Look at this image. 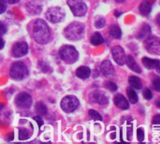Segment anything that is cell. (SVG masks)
Wrapping results in <instances>:
<instances>
[{
	"label": "cell",
	"mask_w": 160,
	"mask_h": 144,
	"mask_svg": "<svg viewBox=\"0 0 160 144\" xmlns=\"http://www.w3.org/2000/svg\"><path fill=\"white\" fill-rule=\"evenodd\" d=\"M31 34L35 41L38 44H46L51 38V32L44 20L37 19L32 23Z\"/></svg>",
	"instance_id": "6da1fadb"
},
{
	"label": "cell",
	"mask_w": 160,
	"mask_h": 144,
	"mask_svg": "<svg viewBox=\"0 0 160 144\" xmlns=\"http://www.w3.org/2000/svg\"><path fill=\"white\" fill-rule=\"evenodd\" d=\"M85 33L84 25L82 22H73L69 23L64 30V36L69 40H80Z\"/></svg>",
	"instance_id": "7a4b0ae2"
},
{
	"label": "cell",
	"mask_w": 160,
	"mask_h": 144,
	"mask_svg": "<svg viewBox=\"0 0 160 144\" xmlns=\"http://www.w3.org/2000/svg\"><path fill=\"white\" fill-rule=\"evenodd\" d=\"M60 57L68 64H74L79 59L78 51L71 45H64L59 51Z\"/></svg>",
	"instance_id": "3957f363"
},
{
	"label": "cell",
	"mask_w": 160,
	"mask_h": 144,
	"mask_svg": "<svg viewBox=\"0 0 160 144\" xmlns=\"http://www.w3.org/2000/svg\"><path fill=\"white\" fill-rule=\"evenodd\" d=\"M9 75L13 80L22 81L28 76V69L24 63L15 62L9 69Z\"/></svg>",
	"instance_id": "277c9868"
},
{
	"label": "cell",
	"mask_w": 160,
	"mask_h": 144,
	"mask_svg": "<svg viewBox=\"0 0 160 144\" xmlns=\"http://www.w3.org/2000/svg\"><path fill=\"white\" fill-rule=\"evenodd\" d=\"M79 105L80 101L75 96H67L61 101V109L67 113L75 112L79 108Z\"/></svg>",
	"instance_id": "5b68a950"
},
{
	"label": "cell",
	"mask_w": 160,
	"mask_h": 144,
	"mask_svg": "<svg viewBox=\"0 0 160 144\" xmlns=\"http://www.w3.org/2000/svg\"><path fill=\"white\" fill-rule=\"evenodd\" d=\"M68 5L77 17H82L87 12V6L82 0H68Z\"/></svg>",
	"instance_id": "8992f818"
},
{
	"label": "cell",
	"mask_w": 160,
	"mask_h": 144,
	"mask_svg": "<svg viewBox=\"0 0 160 144\" xmlns=\"http://www.w3.org/2000/svg\"><path fill=\"white\" fill-rule=\"evenodd\" d=\"M65 11L59 7H52L46 12V18L52 23L60 22L65 18Z\"/></svg>",
	"instance_id": "52a82bcc"
},
{
	"label": "cell",
	"mask_w": 160,
	"mask_h": 144,
	"mask_svg": "<svg viewBox=\"0 0 160 144\" xmlns=\"http://www.w3.org/2000/svg\"><path fill=\"white\" fill-rule=\"evenodd\" d=\"M145 49L153 54L158 55L160 53V41L159 38L155 36L147 37L144 40Z\"/></svg>",
	"instance_id": "ba28073f"
},
{
	"label": "cell",
	"mask_w": 160,
	"mask_h": 144,
	"mask_svg": "<svg viewBox=\"0 0 160 144\" xmlns=\"http://www.w3.org/2000/svg\"><path fill=\"white\" fill-rule=\"evenodd\" d=\"M15 104L19 107V108H22V109H29L32 104H33V99H32V97L23 92V93H21L19 94L16 98H15Z\"/></svg>",
	"instance_id": "9c48e42d"
},
{
	"label": "cell",
	"mask_w": 160,
	"mask_h": 144,
	"mask_svg": "<svg viewBox=\"0 0 160 144\" xmlns=\"http://www.w3.org/2000/svg\"><path fill=\"white\" fill-rule=\"evenodd\" d=\"M27 52H28V45L24 41H19V42L15 43L12 47V50H11L12 55L16 58L22 57Z\"/></svg>",
	"instance_id": "30bf717a"
},
{
	"label": "cell",
	"mask_w": 160,
	"mask_h": 144,
	"mask_svg": "<svg viewBox=\"0 0 160 144\" xmlns=\"http://www.w3.org/2000/svg\"><path fill=\"white\" fill-rule=\"evenodd\" d=\"M112 57L114 59V61L116 62L117 65L119 66H123L124 64H126V53L124 49L121 46H114L112 49Z\"/></svg>",
	"instance_id": "8fae6325"
},
{
	"label": "cell",
	"mask_w": 160,
	"mask_h": 144,
	"mask_svg": "<svg viewBox=\"0 0 160 144\" xmlns=\"http://www.w3.org/2000/svg\"><path fill=\"white\" fill-rule=\"evenodd\" d=\"M91 102L98 103L99 105H107L109 103L108 97L102 91H94L90 94Z\"/></svg>",
	"instance_id": "7c38bea8"
},
{
	"label": "cell",
	"mask_w": 160,
	"mask_h": 144,
	"mask_svg": "<svg viewBox=\"0 0 160 144\" xmlns=\"http://www.w3.org/2000/svg\"><path fill=\"white\" fill-rule=\"evenodd\" d=\"M27 11L32 15H38L42 10V6L38 0H31L26 5Z\"/></svg>",
	"instance_id": "4fadbf2b"
},
{
	"label": "cell",
	"mask_w": 160,
	"mask_h": 144,
	"mask_svg": "<svg viewBox=\"0 0 160 144\" xmlns=\"http://www.w3.org/2000/svg\"><path fill=\"white\" fill-rule=\"evenodd\" d=\"M100 70H101L102 74L106 77H113L115 74L114 68L109 60H105L102 62V64L100 66Z\"/></svg>",
	"instance_id": "5bb4252c"
},
{
	"label": "cell",
	"mask_w": 160,
	"mask_h": 144,
	"mask_svg": "<svg viewBox=\"0 0 160 144\" xmlns=\"http://www.w3.org/2000/svg\"><path fill=\"white\" fill-rule=\"evenodd\" d=\"M114 104L119 108V109H121V110H128V108H129V103H128V99H126V97L123 96V95H121V94H119V95H117L115 97H114Z\"/></svg>",
	"instance_id": "9a60e30c"
},
{
	"label": "cell",
	"mask_w": 160,
	"mask_h": 144,
	"mask_svg": "<svg viewBox=\"0 0 160 144\" xmlns=\"http://www.w3.org/2000/svg\"><path fill=\"white\" fill-rule=\"evenodd\" d=\"M142 64L147 69H155L157 68L158 71H159V60L157 59H150L148 57L142 58Z\"/></svg>",
	"instance_id": "2e32d148"
},
{
	"label": "cell",
	"mask_w": 160,
	"mask_h": 144,
	"mask_svg": "<svg viewBox=\"0 0 160 144\" xmlns=\"http://www.w3.org/2000/svg\"><path fill=\"white\" fill-rule=\"evenodd\" d=\"M91 75V69L88 67L85 66H82L80 67H78V69L76 70V76L82 80H85L88 79Z\"/></svg>",
	"instance_id": "e0dca14e"
},
{
	"label": "cell",
	"mask_w": 160,
	"mask_h": 144,
	"mask_svg": "<svg viewBox=\"0 0 160 144\" xmlns=\"http://www.w3.org/2000/svg\"><path fill=\"white\" fill-rule=\"evenodd\" d=\"M126 63H127L128 67L131 70H133L134 72H137V73H141L142 72L141 67L136 63V61H135V59H134V57L132 55H128V57H126Z\"/></svg>",
	"instance_id": "ac0fdd59"
},
{
	"label": "cell",
	"mask_w": 160,
	"mask_h": 144,
	"mask_svg": "<svg viewBox=\"0 0 160 144\" xmlns=\"http://www.w3.org/2000/svg\"><path fill=\"white\" fill-rule=\"evenodd\" d=\"M152 10V5L149 3L148 0H143L140 5V12L142 15H149Z\"/></svg>",
	"instance_id": "d6986e66"
},
{
	"label": "cell",
	"mask_w": 160,
	"mask_h": 144,
	"mask_svg": "<svg viewBox=\"0 0 160 144\" xmlns=\"http://www.w3.org/2000/svg\"><path fill=\"white\" fill-rule=\"evenodd\" d=\"M150 32H151L150 26H149L148 24H143V25L141 27L140 31L138 32L137 37H138L140 39H145V38L148 37V35L150 34Z\"/></svg>",
	"instance_id": "ffe728a7"
},
{
	"label": "cell",
	"mask_w": 160,
	"mask_h": 144,
	"mask_svg": "<svg viewBox=\"0 0 160 144\" xmlns=\"http://www.w3.org/2000/svg\"><path fill=\"white\" fill-rule=\"evenodd\" d=\"M128 82L134 89L140 90L142 87V82L141 79L136 76H130L128 78Z\"/></svg>",
	"instance_id": "44dd1931"
},
{
	"label": "cell",
	"mask_w": 160,
	"mask_h": 144,
	"mask_svg": "<svg viewBox=\"0 0 160 144\" xmlns=\"http://www.w3.org/2000/svg\"><path fill=\"white\" fill-rule=\"evenodd\" d=\"M109 32H110V35L114 38H120L122 37V31L120 27L116 24H112L110 26Z\"/></svg>",
	"instance_id": "7402d4cb"
},
{
	"label": "cell",
	"mask_w": 160,
	"mask_h": 144,
	"mask_svg": "<svg viewBox=\"0 0 160 144\" xmlns=\"http://www.w3.org/2000/svg\"><path fill=\"white\" fill-rule=\"evenodd\" d=\"M91 44L94 46H98L100 44H102L104 42V38L102 37V35L98 32L95 33L92 37H91Z\"/></svg>",
	"instance_id": "603a6c76"
},
{
	"label": "cell",
	"mask_w": 160,
	"mask_h": 144,
	"mask_svg": "<svg viewBox=\"0 0 160 144\" xmlns=\"http://www.w3.org/2000/svg\"><path fill=\"white\" fill-rule=\"evenodd\" d=\"M127 94H128V99L129 101L132 103V104H135L138 102L139 98H138V95L137 93L133 90V89H130V88H128L127 90Z\"/></svg>",
	"instance_id": "cb8c5ba5"
},
{
	"label": "cell",
	"mask_w": 160,
	"mask_h": 144,
	"mask_svg": "<svg viewBox=\"0 0 160 144\" xmlns=\"http://www.w3.org/2000/svg\"><path fill=\"white\" fill-rule=\"evenodd\" d=\"M36 112L40 115L47 114V107L43 102H38L36 105Z\"/></svg>",
	"instance_id": "d4e9b609"
},
{
	"label": "cell",
	"mask_w": 160,
	"mask_h": 144,
	"mask_svg": "<svg viewBox=\"0 0 160 144\" xmlns=\"http://www.w3.org/2000/svg\"><path fill=\"white\" fill-rule=\"evenodd\" d=\"M105 24H106V21L103 17L98 16L95 19V26L97 28H103Z\"/></svg>",
	"instance_id": "484cf974"
},
{
	"label": "cell",
	"mask_w": 160,
	"mask_h": 144,
	"mask_svg": "<svg viewBox=\"0 0 160 144\" xmlns=\"http://www.w3.org/2000/svg\"><path fill=\"white\" fill-rule=\"evenodd\" d=\"M29 136H30V134L26 129H24V128H20L19 129V139L21 141L27 140L29 138Z\"/></svg>",
	"instance_id": "4316f807"
},
{
	"label": "cell",
	"mask_w": 160,
	"mask_h": 144,
	"mask_svg": "<svg viewBox=\"0 0 160 144\" xmlns=\"http://www.w3.org/2000/svg\"><path fill=\"white\" fill-rule=\"evenodd\" d=\"M89 115L95 121H102V116L95 110H90L89 111Z\"/></svg>",
	"instance_id": "83f0119b"
},
{
	"label": "cell",
	"mask_w": 160,
	"mask_h": 144,
	"mask_svg": "<svg viewBox=\"0 0 160 144\" xmlns=\"http://www.w3.org/2000/svg\"><path fill=\"white\" fill-rule=\"evenodd\" d=\"M38 67H40V69L43 71V72H48L50 71L51 67H49V65L47 63H45L44 61H39L38 62Z\"/></svg>",
	"instance_id": "f1b7e54d"
},
{
	"label": "cell",
	"mask_w": 160,
	"mask_h": 144,
	"mask_svg": "<svg viewBox=\"0 0 160 144\" xmlns=\"http://www.w3.org/2000/svg\"><path fill=\"white\" fill-rule=\"evenodd\" d=\"M106 88L108 89V90H110V91H112V92H115L116 90H117V85H116V83H114V82H106Z\"/></svg>",
	"instance_id": "f546056e"
},
{
	"label": "cell",
	"mask_w": 160,
	"mask_h": 144,
	"mask_svg": "<svg viewBox=\"0 0 160 144\" xmlns=\"http://www.w3.org/2000/svg\"><path fill=\"white\" fill-rule=\"evenodd\" d=\"M142 94H143V97H144L145 99H147V100H150V99H152V97H153V94H152L151 90L148 89V88L144 89Z\"/></svg>",
	"instance_id": "4dcf8cb0"
},
{
	"label": "cell",
	"mask_w": 160,
	"mask_h": 144,
	"mask_svg": "<svg viewBox=\"0 0 160 144\" xmlns=\"http://www.w3.org/2000/svg\"><path fill=\"white\" fill-rule=\"evenodd\" d=\"M137 138L139 142H143L144 140V131L142 128H138L137 130Z\"/></svg>",
	"instance_id": "1f68e13d"
},
{
	"label": "cell",
	"mask_w": 160,
	"mask_h": 144,
	"mask_svg": "<svg viewBox=\"0 0 160 144\" xmlns=\"http://www.w3.org/2000/svg\"><path fill=\"white\" fill-rule=\"evenodd\" d=\"M7 9V3L5 0H0V14L4 13Z\"/></svg>",
	"instance_id": "d6a6232c"
},
{
	"label": "cell",
	"mask_w": 160,
	"mask_h": 144,
	"mask_svg": "<svg viewBox=\"0 0 160 144\" xmlns=\"http://www.w3.org/2000/svg\"><path fill=\"white\" fill-rule=\"evenodd\" d=\"M153 84H154V87H155V89H156L158 92H159L160 91V79L159 78H157V79L154 81Z\"/></svg>",
	"instance_id": "836d02e7"
},
{
	"label": "cell",
	"mask_w": 160,
	"mask_h": 144,
	"mask_svg": "<svg viewBox=\"0 0 160 144\" xmlns=\"http://www.w3.org/2000/svg\"><path fill=\"white\" fill-rule=\"evenodd\" d=\"M7 32V26L5 25L4 22H0V35H4Z\"/></svg>",
	"instance_id": "e575fe53"
},
{
	"label": "cell",
	"mask_w": 160,
	"mask_h": 144,
	"mask_svg": "<svg viewBox=\"0 0 160 144\" xmlns=\"http://www.w3.org/2000/svg\"><path fill=\"white\" fill-rule=\"evenodd\" d=\"M34 120H35V121H37V124L38 125V127H42V126H43V124H44V123H43V120L40 118V116H35V117H34Z\"/></svg>",
	"instance_id": "d590c367"
},
{
	"label": "cell",
	"mask_w": 160,
	"mask_h": 144,
	"mask_svg": "<svg viewBox=\"0 0 160 144\" xmlns=\"http://www.w3.org/2000/svg\"><path fill=\"white\" fill-rule=\"evenodd\" d=\"M159 122H160V115L159 114H158V115H156V116L153 118V124H155V125H159Z\"/></svg>",
	"instance_id": "8d00e7d4"
},
{
	"label": "cell",
	"mask_w": 160,
	"mask_h": 144,
	"mask_svg": "<svg viewBox=\"0 0 160 144\" xmlns=\"http://www.w3.org/2000/svg\"><path fill=\"white\" fill-rule=\"evenodd\" d=\"M5 46V41L3 40V38L0 37V50H2Z\"/></svg>",
	"instance_id": "74e56055"
},
{
	"label": "cell",
	"mask_w": 160,
	"mask_h": 144,
	"mask_svg": "<svg viewBox=\"0 0 160 144\" xmlns=\"http://www.w3.org/2000/svg\"><path fill=\"white\" fill-rule=\"evenodd\" d=\"M9 4H16V3H18L20 0H7Z\"/></svg>",
	"instance_id": "f35d334b"
},
{
	"label": "cell",
	"mask_w": 160,
	"mask_h": 144,
	"mask_svg": "<svg viewBox=\"0 0 160 144\" xmlns=\"http://www.w3.org/2000/svg\"><path fill=\"white\" fill-rule=\"evenodd\" d=\"M121 14H122V13H121V12H118L117 10H115V12H114V15H115L116 17H119Z\"/></svg>",
	"instance_id": "ab89813d"
},
{
	"label": "cell",
	"mask_w": 160,
	"mask_h": 144,
	"mask_svg": "<svg viewBox=\"0 0 160 144\" xmlns=\"http://www.w3.org/2000/svg\"><path fill=\"white\" fill-rule=\"evenodd\" d=\"M117 3H123V2H125L126 0H115Z\"/></svg>",
	"instance_id": "60d3db41"
}]
</instances>
